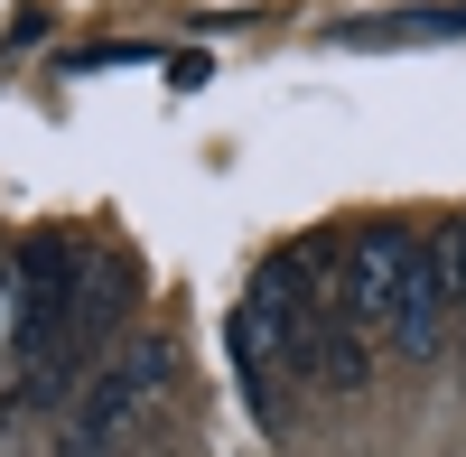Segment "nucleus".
<instances>
[{
	"label": "nucleus",
	"instance_id": "2",
	"mask_svg": "<svg viewBox=\"0 0 466 457\" xmlns=\"http://www.w3.org/2000/svg\"><path fill=\"white\" fill-rule=\"evenodd\" d=\"M401 261H410V234H401V224H364V234H345V252H336V318L364 327V336L392 327Z\"/></svg>",
	"mask_w": 466,
	"mask_h": 457
},
{
	"label": "nucleus",
	"instance_id": "6",
	"mask_svg": "<svg viewBox=\"0 0 466 457\" xmlns=\"http://www.w3.org/2000/svg\"><path fill=\"white\" fill-rule=\"evenodd\" d=\"M0 346H10V271H0Z\"/></svg>",
	"mask_w": 466,
	"mask_h": 457
},
{
	"label": "nucleus",
	"instance_id": "3",
	"mask_svg": "<svg viewBox=\"0 0 466 457\" xmlns=\"http://www.w3.org/2000/svg\"><path fill=\"white\" fill-rule=\"evenodd\" d=\"M392 355L401 364H430L448 346V271H439V243L410 234V261H401V299H392Z\"/></svg>",
	"mask_w": 466,
	"mask_h": 457
},
{
	"label": "nucleus",
	"instance_id": "7",
	"mask_svg": "<svg viewBox=\"0 0 466 457\" xmlns=\"http://www.w3.org/2000/svg\"><path fill=\"white\" fill-rule=\"evenodd\" d=\"M0 271H10V252H0Z\"/></svg>",
	"mask_w": 466,
	"mask_h": 457
},
{
	"label": "nucleus",
	"instance_id": "5",
	"mask_svg": "<svg viewBox=\"0 0 466 457\" xmlns=\"http://www.w3.org/2000/svg\"><path fill=\"white\" fill-rule=\"evenodd\" d=\"M439 271H448V318H466V224L439 234Z\"/></svg>",
	"mask_w": 466,
	"mask_h": 457
},
{
	"label": "nucleus",
	"instance_id": "1",
	"mask_svg": "<svg viewBox=\"0 0 466 457\" xmlns=\"http://www.w3.org/2000/svg\"><path fill=\"white\" fill-rule=\"evenodd\" d=\"M159 383H168V346H159V336H131V346H122V355H112L94 383H85V411L66 421L56 457H103V448L122 439L149 401H159Z\"/></svg>",
	"mask_w": 466,
	"mask_h": 457
},
{
	"label": "nucleus",
	"instance_id": "4",
	"mask_svg": "<svg viewBox=\"0 0 466 457\" xmlns=\"http://www.w3.org/2000/svg\"><path fill=\"white\" fill-rule=\"evenodd\" d=\"M308 364H318V383H327V392H364V383H373L364 327H345V318H318V336H308Z\"/></svg>",
	"mask_w": 466,
	"mask_h": 457
}]
</instances>
